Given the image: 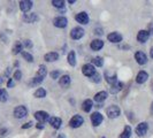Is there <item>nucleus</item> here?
Instances as JSON below:
<instances>
[{"label":"nucleus","mask_w":153,"mask_h":138,"mask_svg":"<svg viewBox=\"0 0 153 138\" xmlns=\"http://www.w3.org/2000/svg\"><path fill=\"white\" fill-rule=\"evenodd\" d=\"M135 59H136L138 65H145V63H147V55L144 52H142V51H138V52L135 53Z\"/></svg>","instance_id":"9b49d317"},{"label":"nucleus","mask_w":153,"mask_h":138,"mask_svg":"<svg viewBox=\"0 0 153 138\" xmlns=\"http://www.w3.org/2000/svg\"><path fill=\"white\" fill-rule=\"evenodd\" d=\"M58 59H59V54L56 52H50V53L45 54V56H44V60L47 62H54Z\"/></svg>","instance_id":"aec40b11"},{"label":"nucleus","mask_w":153,"mask_h":138,"mask_svg":"<svg viewBox=\"0 0 153 138\" xmlns=\"http://www.w3.org/2000/svg\"><path fill=\"white\" fill-rule=\"evenodd\" d=\"M83 122H84V119L81 115H74L69 121V125L71 128H79L83 124Z\"/></svg>","instance_id":"7ed1b4c3"},{"label":"nucleus","mask_w":153,"mask_h":138,"mask_svg":"<svg viewBox=\"0 0 153 138\" xmlns=\"http://www.w3.org/2000/svg\"><path fill=\"white\" fill-rule=\"evenodd\" d=\"M56 138H66V136H65L63 134H60V135H59V136H58Z\"/></svg>","instance_id":"a18cd8bd"},{"label":"nucleus","mask_w":153,"mask_h":138,"mask_svg":"<svg viewBox=\"0 0 153 138\" xmlns=\"http://www.w3.org/2000/svg\"><path fill=\"white\" fill-rule=\"evenodd\" d=\"M149 33L150 35H153V22H151L150 24H149Z\"/></svg>","instance_id":"79ce46f5"},{"label":"nucleus","mask_w":153,"mask_h":138,"mask_svg":"<svg viewBox=\"0 0 153 138\" xmlns=\"http://www.w3.org/2000/svg\"><path fill=\"white\" fill-rule=\"evenodd\" d=\"M93 65L96 66V67H102L104 66V60H102V58L101 56H96V58H93Z\"/></svg>","instance_id":"7c9ffc66"},{"label":"nucleus","mask_w":153,"mask_h":138,"mask_svg":"<svg viewBox=\"0 0 153 138\" xmlns=\"http://www.w3.org/2000/svg\"><path fill=\"white\" fill-rule=\"evenodd\" d=\"M106 113H107V116L109 119H116L120 115V113H121V109L117 106H115V105H112V106H109L107 108Z\"/></svg>","instance_id":"20e7f679"},{"label":"nucleus","mask_w":153,"mask_h":138,"mask_svg":"<svg viewBox=\"0 0 153 138\" xmlns=\"http://www.w3.org/2000/svg\"><path fill=\"white\" fill-rule=\"evenodd\" d=\"M150 55H151V58H153V47L151 48V51H150Z\"/></svg>","instance_id":"49530a36"},{"label":"nucleus","mask_w":153,"mask_h":138,"mask_svg":"<svg viewBox=\"0 0 153 138\" xmlns=\"http://www.w3.org/2000/svg\"><path fill=\"white\" fill-rule=\"evenodd\" d=\"M23 21L27 23H35L38 21V15L36 13H28L23 15Z\"/></svg>","instance_id":"ddd939ff"},{"label":"nucleus","mask_w":153,"mask_h":138,"mask_svg":"<svg viewBox=\"0 0 153 138\" xmlns=\"http://www.w3.org/2000/svg\"><path fill=\"white\" fill-rule=\"evenodd\" d=\"M70 82H71V78H70L69 75H63L59 79V84L62 88H68L69 85H70Z\"/></svg>","instance_id":"6ab92c4d"},{"label":"nucleus","mask_w":153,"mask_h":138,"mask_svg":"<svg viewBox=\"0 0 153 138\" xmlns=\"http://www.w3.org/2000/svg\"><path fill=\"white\" fill-rule=\"evenodd\" d=\"M100 79H101V76H100V74H98L97 71H96V74L91 77V81L93 83H99Z\"/></svg>","instance_id":"c9c22d12"},{"label":"nucleus","mask_w":153,"mask_h":138,"mask_svg":"<svg viewBox=\"0 0 153 138\" xmlns=\"http://www.w3.org/2000/svg\"><path fill=\"white\" fill-rule=\"evenodd\" d=\"M32 5H33V2L30 0H22V1H20V9L23 13H27L32 8Z\"/></svg>","instance_id":"f8f14e48"},{"label":"nucleus","mask_w":153,"mask_h":138,"mask_svg":"<svg viewBox=\"0 0 153 138\" xmlns=\"http://www.w3.org/2000/svg\"><path fill=\"white\" fill-rule=\"evenodd\" d=\"M102 138H105V137H102Z\"/></svg>","instance_id":"8fccbe9b"},{"label":"nucleus","mask_w":153,"mask_h":138,"mask_svg":"<svg viewBox=\"0 0 153 138\" xmlns=\"http://www.w3.org/2000/svg\"><path fill=\"white\" fill-rule=\"evenodd\" d=\"M150 38V33H149V31L147 30H140L138 32L137 35V40L139 43H146L147 42V39Z\"/></svg>","instance_id":"2eb2a0df"},{"label":"nucleus","mask_w":153,"mask_h":138,"mask_svg":"<svg viewBox=\"0 0 153 138\" xmlns=\"http://www.w3.org/2000/svg\"><path fill=\"white\" fill-rule=\"evenodd\" d=\"M21 77H22V73H21V70H15V73H14V78H15L16 81H19V79H21Z\"/></svg>","instance_id":"4c0bfd02"},{"label":"nucleus","mask_w":153,"mask_h":138,"mask_svg":"<svg viewBox=\"0 0 153 138\" xmlns=\"http://www.w3.org/2000/svg\"><path fill=\"white\" fill-rule=\"evenodd\" d=\"M147 130H149V124H147L146 122L139 123L137 127H136V129H135L136 134H137V136H139V137L145 136L146 132H147Z\"/></svg>","instance_id":"0eeeda50"},{"label":"nucleus","mask_w":153,"mask_h":138,"mask_svg":"<svg viewBox=\"0 0 153 138\" xmlns=\"http://www.w3.org/2000/svg\"><path fill=\"white\" fill-rule=\"evenodd\" d=\"M43 81H44V78H43V77L36 76V77H33V78H31V81H30V83H29V85H30V86H36V85L40 84Z\"/></svg>","instance_id":"cd10ccee"},{"label":"nucleus","mask_w":153,"mask_h":138,"mask_svg":"<svg viewBox=\"0 0 153 138\" xmlns=\"http://www.w3.org/2000/svg\"><path fill=\"white\" fill-rule=\"evenodd\" d=\"M46 74H47V69H46V67L45 66H43V65H40V66H39V69H38V73H37V76L45 78Z\"/></svg>","instance_id":"c756f323"},{"label":"nucleus","mask_w":153,"mask_h":138,"mask_svg":"<svg viewBox=\"0 0 153 138\" xmlns=\"http://www.w3.org/2000/svg\"><path fill=\"white\" fill-rule=\"evenodd\" d=\"M8 99V93L5 89H0V101L1 102H5Z\"/></svg>","instance_id":"473e14b6"},{"label":"nucleus","mask_w":153,"mask_h":138,"mask_svg":"<svg viewBox=\"0 0 153 138\" xmlns=\"http://www.w3.org/2000/svg\"><path fill=\"white\" fill-rule=\"evenodd\" d=\"M52 5L56 8H62L65 6V1L63 0H52Z\"/></svg>","instance_id":"72a5a7b5"},{"label":"nucleus","mask_w":153,"mask_h":138,"mask_svg":"<svg viewBox=\"0 0 153 138\" xmlns=\"http://www.w3.org/2000/svg\"><path fill=\"white\" fill-rule=\"evenodd\" d=\"M105 77H106V78H105V79H106V82L109 83L111 85L115 84V83L117 82V76H116V74H114L113 76H109L107 73H106V74H105Z\"/></svg>","instance_id":"bb28decb"},{"label":"nucleus","mask_w":153,"mask_h":138,"mask_svg":"<svg viewBox=\"0 0 153 138\" xmlns=\"http://www.w3.org/2000/svg\"><path fill=\"white\" fill-rule=\"evenodd\" d=\"M23 51V44L21 42H15L13 46V54H19Z\"/></svg>","instance_id":"393cba45"},{"label":"nucleus","mask_w":153,"mask_h":138,"mask_svg":"<svg viewBox=\"0 0 153 138\" xmlns=\"http://www.w3.org/2000/svg\"><path fill=\"white\" fill-rule=\"evenodd\" d=\"M13 114H14V116H15L16 119H23V117H25L27 114H28V109H27L25 106L20 105V106H17V107L14 108Z\"/></svg>","instance_id":"f257e3e1"},{"label":"nucleus","mask_w":153,"mask_h":138,"mask_svg":"<svg viewBox=\"0 0 153 138\" xmlns=\"http://www.w3.org/2000/svg\"><path fill=\"white\" fill-rule=\"evenodd\" d=\"M21 54H22V56L24 58V60H27L28 62H33V56H32V54H30L29 52H27V51H22Z\"/></svg>","instance_id":"2f4dec72"},{"label":"nucleus","mask_w":153,"mask_h":138,"mask_svg":"<svg viewBox=\"0 0 153 138\" xmlns=\"http://www.w3.org/2000/svg\"><path fill=\"white\" fill-rule=\"evenodd\" d=\"M35 119L38 121L39 123H45L46 121L50 120V115L47 112H44V111H37L35 113Z\"/></svg>","instance_id":"39448f33"},{"label":"nucleus","mask_w":153,"mask_h":138,"mask_svg":"<svg viewBox=\"0 0 153 138\" xmlns=\"http://www.w3.org/2000/svg\"><path fill=\"white\" fill-rule=\"evenodd\" d=\"M82 73H83L84 76L92 77L96 74V68H94V66L91 65V63H85L84 66L82 67Z\"/></svg>","instance_id":"f03ea898"},{"label":"nucleus","mask_w":153,"mask_h":138,"mask_svg":"<svg viewBox=\"0 0 153 138\" xmlns=\"http://www.w3.org/2000/svg\"><path fill=\"white\" fill-rule=\"evenodd\" d=\"M75 20L81 24H88L89 23V15L86 12H79L75 16Z\"/></svg>","instance_id":"1a4fd4ad"},{"label":"nucleus","mask_w":153,"mask_h":138,"mask_svg":"<svg viewBox=\"0 0 153 138\" xmlns=\"http://www.w3.org/2000/svg\"><path fill=\"white\" fill-rule=\"evenodd\" d=\"M50 75H51V78H52V79H58V78H60L61 73H60V70H53Z\"/></svg>","instance_id":"f704fd0d"},{"label":"nucleus","mask_w":153,"mask_h":138,"mask_svg":"<svg viewBox=\"0 0 153 138\" xmlns=\"http://www.w3.org/2000/svg\"><path fill=\"white\" fill-rule=\"evenodd\" d=\"M93 99L96 100L97 102H102L104 100L107 99V92L106 91H100L98 93H96V96H94V98Z\"/></svg>","instance_id":"412c9836"},{"label":"nucleus","mask_w":153,"mask_h":138,"mask_svg":"<svg viewBox=\"0 0 153 138\" xmlns=\"http://www.w3.org/2000/svg\"><path fill=\"white\" fill-rule=\"evenodd\" d=\"M151 114L153 115V102L151 104Z\"/></svg>","instance_id":"09e8293b"},{"label":"nucleus","mask_w":153,"mask_h":138,"mask_svg":"<svg viewBox=\"0 0 153 138\" xmlns=\"http://www.w3.org/2000/svg\"><path fill=\"white\" fill-rule=\"evenodd\" d=\"M68 4H75V0H68Z\"/></svg>","instance_id":"de8ad7c7"},{"label":"nucleus","mask_w":153,"mask_h":138,"mask_svg":"<svg viewBox=\"0 0 153 138\" xmlns=\"http://www.w3.org/2000/svg\"><path fill=\"white\" fill-rule=\"evenodd\" d=\"M91 48L93 51H100L104 47V42L101 39H94L91 42Z\"/></svg>","instance_id":"a211bd4d"},{"label":"nucleus","mask_w":153,"mask_h":138,"mask_svg":"<svg viewBox=\"0 0 153 138\" xmlns=\"http://www.w3.org/2000/svg\"><path fill=\"white\" fill-rule=\"evenodd\" d=\"M22 44H23V46H24V47H27V48H31V47H32V45H33L30 39H25Z\"/></svg>","instance_id":"e433bc0d"},{"label":"nucleus","mask_w":153,"mask_h":138,"mask_svg":"<svg viewBox=\"0 0 153 138\" xmlns=\"http://www.w3.org/2000/svg\"><path fill=\"white\" fill-rule=\"evenodd\" d=\"M123 88V83H121V82H116L115 84L111 85V92L113 93V94H115V93H117V92H120L121 90H122Z\"/></svg>","instance_id":"5701e85b"},{"label":"nucleus","mask_w":153,"mask_h":138,"mask_svg":"<svg viewBox=\"0 0 153 138\" xmlns=\"http://www.w3.org/2000/svg\"><path fill=\"white\" fill-rule=\"evenodd\" d=\"M48 122L53 127L54 129H59L60 127H61L62 124V120L60 117H56V116H52V117H50V120H48Z\"/></svg>","instance_id":"f3484780"},{"label":"nucleus","mask_w":153,"mask_h":138,"mask_svg":"<svg viewBox=\"0 0 153 138\" xmlns=\"http://www.w3.org/2000/svg\"><path fill=\"white\" fill-rule=\"evenodd\" d=\"M14 86V79L13 78H9L7 82V88H13Z\"/></svg>","instance_id":"a19ab883"},{"label":"nucleus","mask_w":153,"mask_h":138,"mask_svg":"<svg viewBox=\"0 0 153 138\" xmlns=\"http://www.w3.org/2000/svg\"><path fill=\"white\" fill-rule=\"evenodd\" d=\"M93 107V102H92L91 99H86L84 100V102L82 104V109L86 112V113H89L90 111H91V108Z\"/></svg>","instance_id":"4be33fe9"},{"label":"nucleus","mask_w":153,"mask_h":138,"mask_svg":"<svg viewBox=\"0 0 153 138\" xmlns=\"http://www.w3.org/2000/svg\"><path fill=\"white\" fill-rule=\"evenodd\" d=\"M53 24L56 27V28H66L67 27V24H68V20L65 17V16H58V17H55L53 20Z\"/></svg>","instance_id":"6e6552de"},{"label":"nucleus","mask_w":153,"mask_h":138,"mask_svg":"<svg viewBox=\"0 0 153 138\" xmlns=\"http://www.w3.org/2000/svg\"><path fill=\"white\" fill-rule=\"evenodd\" d=\"M5 82V76H0V84H2Z\"/></svg>","instance_id":"c03bdc74"},{"label":"nucleus","mask_w":153,"mask_h":138,"mask_svg":"<svg viewBox=\"0 0 153 138\" xmlns=\"http://www.w3.org/2000/svg\"><path fill=\"white\" fill-rule=\"evenodd\" d=\"M122 35L119 32H111L107 36V39L111 43H120V42H122Z\"/></svg>","instance_id":"4468645a"},{"label":"nucleus","mask_w":153,"mask_h":138,"mask_svg":"<svg viewBox=\"0 0 153 138\" xmlns=\"http://www.w3.org/2000/svg\"><path fill=\"white\" fill-rule=\"evenodd\" d=\"M68 63L71 67L76 66V55H75V52H74V51H70L68 53Z\"/></svg>","instance_id":"b1692460"},{"label":"nucleus","mask_w":153,"mask_h":138,"mask_svg":"<svg viewBox=\"0 0 153 138\" xmlns=\"http://www.w3.org/2000/svg\"><path fill=\"white\" fill-rule=\"evenodd\" d=\"M102 120H104V117H102V115L100 114L99 112H94V113H92L91 115V122L92 124L94 125V127H98L101 124L102 122Z\"/></svg>","instance_id":"9d476101"},{"label":"nucleus","mask_w":153,"mask_h":138,"mask_svg":"<svg viewBox=\"0 0 153 138\" xmlns=\"http://www.w3.org/2000/svg\"><path fill=\"white\" fill-rule=\"evenodd\" d=\"M37 129H39V130H42V129H44V124L43 123H37Z\"/></svg>","instance_id":"37998d69"},{"label":"nucleus","mask_w":153,"mask_h":138,"mask_svg":"<svg viewBox=\"0 0 153 138\" xmlns=\"http://www.w3.org/2000/svg\"><path fill=\"white\" fill-rule=\"evenodd\" d=\"M8 130L6 128H2V129H0V137H5L6 135H7Z\"/></svg>","instance_id":"58836bf2"},{"label":"nucleus","mask_w":153,"mask_h":138,"mask_svg":"<svg viewBox=\"0 0 153 138\" xmlns=\"http://www.w3.org/2000/svg\"><path fill=\"white\" fill-rule=\"evenodd\" d=\"M147 78H149V74L146 71H144V70H142V71L138 73L137 76H136V82H137L138 84H144L147 81Z\"/></svg>","instance_id":"dca6fc26"},{"label":"nucleus","mask_w":153,"mask_h":138,"mask_svg":"<svg viewBox=\"0 0 153 138\" xmlns=\"http://www.w3.org/2000/svg\"><path fill=\"white\" fill-rule=\"evenodd\" d=\"M84 36V29L83 28H81V27H75L73 30L70 31V37L73 39H81L82 37Z\"/></svg>","instance_id":"423d86ee"},{"label":"nucleus","mask_w":153,"mask_h":138,"mask_svg":"<svg viewBox=\"0 0 153 138\" xmlns=\"http://www.w3.org/2000/svg\"><path fill=\"white\" fill-rule=\"evenodd\" d=\"M33 96H35L36 98H44V97H46V90L43 89V88H39V89H37L36 92L33 93Z\"/></svg>","instance_id":"c85d7f7f"},{"label":"nucleus","mask_w":153,"mask_h":138,"mask_svg":"<svg viewBox=\"0 0 153 138\" xmlns=\"http://www.w3.org/2000/svg\"><path fill=\"white\" fill-rule=\"evenodd\" d=\"M130 136H131L130 125H126V127H124V130H123V132L120 135L119 138H130Z\"/></svg>","instance_id":"a878e982"},{"label":"nucleus","mask_w":153,"mask_h":138,"mask_svg":"<svg viewBox=\"0 0 153 138\" xmlns=\"http://www.w3.org/2000/svg\"><path fill=\"white\" fill-rule=\"evenodd\" d=\"M32 125H33V122H27L25 123V124H23L22 125V129H28V128H31V127H32Z\"/></svg>","instance_id":"ea45409f"}]
</instances>
